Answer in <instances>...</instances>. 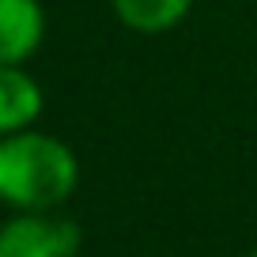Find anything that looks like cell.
I'll use <instances>...</instances> for the list:
<instances>
[{
    "instance_id": "obj_1",
    "label": "cell",
    "mask_w": 257,
    "mask_h": 257,
    "mask_svg": "<svg viewBox=\"0 0 257 257\" xmlns=\"http://www.w3.org/2000/svg\"><path fill=\"white\" fill-rule=\"evenodd\" d=\"M80 185V163L64 140L34 128L0 137V201L19 212L61 208Z\"/></svg>"
},
{
    "instance_id": "obj_2",
    "label": "cell",
    "mask_w": 257,
    "mask_h": 257,
    "mask_svg": "<svg viewBox=\"0 0 257 257\" xmlns=\"http://www.w3.org/2000/svg\"><path fill=\"white\" fill-rule=\"evenodd\" d=\"M80 227L53 208L19 212L0 227V257H80Z\"/></svg>"
},
{
    "instance_id": "obj_3",
    "label": "cell",
    "mask_w": 257,
    "mask_h": 257,
    "mask_svg": "<svg viewBox=\"0 0 257 257\" xmlns=\"http://www.w3.org/2000/svg\"><path fill=\"white\" fill-rule=\"evenodd\" d=\"M46 38V12L38 0H0V64H23Z\"/></svg>"
},
{
    "instance_id": "obj_4",
    "label": "cell",
    "mask_w": 257,
    "mask_h": 257,
    "mask_svg": "<svg viewBox=\"0 0 257 257\" xmlns=\"http://www.w3.org/2000/svg\"><path fill=\"white\" fill-rule=\"evenodd\" d=\"M42 106H46V95L38 80L23 72V64H0V137L31 128Z\"/></svg>"
},
{
    "instance_id": "obj_5",
    "label": "cell",
    "mask_w": 257,
    "mask_h": 257,
    "mask_svg": "<svg viewBox=\"0 0 257 257\" xmlns=\"http://www.w3.org/2000/svg\"><path fill=\"white\" fill-rule=\"evenodd\" d=\"M113 16L137 34H167L189 16L193 0H110Z\"/></svg>"
},
{
    "instance_id": "obj_6",
    "label": "cell",
    "mask_w": 257,
    "mask_h": 257,
    "mask_svg": "<svg viewBox=\"0 0 257 257\" xmlns=\"http://www.w3.org/2000/svg\"><path fill=\"white\" fill-rule=\"evenodd\" d=\"M246 257H257V249H249V253H246Z\"/></svg>"
}]
</instances>
